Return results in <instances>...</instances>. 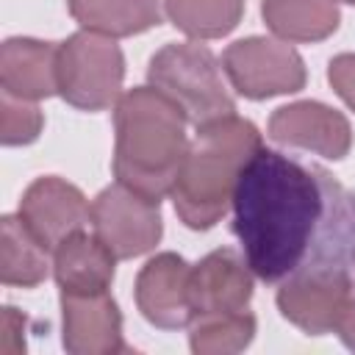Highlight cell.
<instances>
[{
    "instance_id": "obj_11",
    "label": "cell",
    "mask_w": 355,
    "mask_h": 355,
    "mask_svg": "<svg viewBox=\"0 0 355 355\" xmlns=\"http://www.w3.org/2000/svg\"><path fill=\"white\" fill-rule=\"evenodd\" d=\"M64 349L72 355L128 352L122 313L111 291H61Z\"/></svg>"
},
{
    "instance_id": "obj_1",
    "label": "cell",
    "mask_w": 355,
    "mask_h": 355,
    "mask_svg": "<svg viewBox=\"0 0 355 355\" xmlns=\"http://www.w3.org/2000/svg\"><path fill=\"white\" fill-rule=\"evenodd\" d=\"M233 233L263 283L352 272L355 191L316 164L261 147L233 194Z\"/></svg>"
},
{
    "instance_id": "obj_18",
    "label": "cell",
    "mask_w": 355,
    "mask_h": 355,
    "mask_svg": "<svg viewBox=\"0 0 355 355\" xmlns=\"http://www.w3.org/2000/svg\"><path fill=\"white\" fill-rule=\"evenodd\" d=\"M47 247L36 241V236L22 225L19 214H6L0 219V280L3 286L36 288L47 280L50 261Z\"/></svg>"
},
{
    "instance_id": "obj_13",
    "label": "cell",
    "mask_w": 355,
    "mask_h": 355,
    "mask_svg": "<svg viewBox=\"0 0 355 355\" xmlns=\"http://www.w3.org/2000/svg\"><path fill=\"white\" fill-rule=\"evenodd\" d=\"M252 269L247 258L236 250L222 247L208 252L200 263L191 266L189 300H191V322L214 313H236L247 311L252 300Z\"/></svg>"
},
{
    "instance_id": "obj_15",
    "label": "cell",
    "mask_w": 355,
    "mask_h": 355,
    "mask_svg": "<svg viewBox=\"0 0 355 355\" xmlns=\"http://www.w3.org/2000/svg\"><path fill=\"white\" fill-rule=\"evenodd\" d=\"M53 258V277L61 291H105L116 272V255L86 230L64 239Z\"/></svg>"
},
{
    "instance_id": "obj_21",
    "label": "cell",
    "mask_w": 355,
    "mask_h": 355,
    "mask_svg": "<svg viewBox=\"0 0 355 355\" xmlns=\"http://www.w3.org/2000/svg\"><path fill=\"white\" fill-rule=\"evenodd\" d=\"M42 128H44V116L31 100H19L6 92L0 94V141L6 147L36 141Z\"/></svg>"
},
{
    "instance_id": "obj_7",
    "label": "cell",
    "mask_w": 355,
    "mask_h": 355,
    "mask_svg": "<svg viewBox=\"0 0 355 355\" xmlns=\"http://www.w3.org/2000/svg\"><path fill=\"white\" fill-rule=\"evenodd\" d=\"M161 202L122 186H105L92 200V227L116 258H139L161 241Z\"/></svg>"
},
{
    "instance_id": "obj_12",
    "label": "cell",
    "mask_w": 355,
    "mask_h": 355,
    "mask_svg": "<svg viewBox=\"0 0 355 355\" xmlns=\"http://www.w3.org/2000/svg\"><path fill=\"white\" fill-rule=\"evenodd\" d=\"M191 263L178 252L153 255L136 275V308L161 330H180L191 324L189 300Z\"/></svg>"
},
{
    "instance_id": "obj_2",
    "label": "cell",
    "mask_w": 355,
    "mask_h": 355,
    "mask_svg": "<svg viewBox=\"0 0 355 355\" xmlns=\"http://www.w3.org/2000/svg\"><path fill=\"white\" fill-rule=\"evenodd\" d=\"M186 114L155 86H133L114 105V178L161 202L189 150Z\"/></svg>"
},
{
    "instance_id": "obj_10",
    "label": "cell",
    "mask_w": 355,
    "mask_h": 355,
    "mask_svg": "<svg viewBox=\"0 0 355 355\" xmlns=\"http://www.w3.org/2000/svg\"><path fill=\"white\" fill-rule=\"evenodd\" d=\"M266 133L277 144L308 150L330 161H341L352 147L349 119L319 100H297L275 108Z\"/></svg>"
},
{
    "instance_id": "obj_25",
    "label": "cell",
    "mask_w": 355,
    "mask_h": 355,
    "mask_svg": "<svg viewBox=\"0 0 355 355\" xmlns=\"http://www.w3.org/2000/svg\"><path fill=\"white\" fill-rule=\"evenodd\" d=\"M341 3H349V6H355V0H341Z\"/></svg>"
},
{
    "instance_id": "obj_4",
    "label": "cell",
    "mask_w": 355,
    "mask_h": 355,
    "mask_svg": "<svg viewBox=\"0 0 355 355\" xmlns=\"http://www.w3.org/2000/svg\"><path fill=\"white\" fill-rule=\"evenodd\" d=\"M147 80L178 103L194 128L236 114V103L222 80L219 61L200 42L164 44L147 64Z\"/></svg>"
},
{
    "instance_id": "obj_17",
    "label": "cell",
    "mask_w": 355,
    "mask_h": 355,
    "mask_svg": "<svg viewBox=\"0 0 355 355\" xmlns=\"http://www.w3.org/2000/svg\"><path fill=\"white\" fill-rule=\"evenodd\" d=\"M72 19L92 33L125 39L161 25L158 0H67Z\"/></svg>"
},
{
    "instance_id": "obj_24",
    "label": "cell",
    "mask_w": 355,
    "mask_h": 355,
    "mask_svg": "<svg viewBox=\"0 0 355 355\" xmlns=\"http://www.w3.org/2000/svg\"><path fill=\"white\" fill-rule=\"evenodd\" d=\"M336 333H338V338L344 341V347L355 352V294L349 297L347 308L341 311L338 324H336Z\"/></svg>"
},
{
    "instance_id": "obj_3",
    "label": "cell",
    "mask_w": 355,
    "mask_h": 355,
    "mask_svg": "<svg viewBox=\"0 0 355 355\" xmlns=\"http://www.w3.org/2000/svg\"><path fill=\"white\" fill-rule=\"evenodd\" d=\"M258 128L244 116H222L197 128L172 186L178 219L191 230H211L227 208L250 158L261 150Z\"/></svg>"
},
{
    "instance_id": "obj_20",
    "label": "cell",
    "mask_w": 355,
    "mask_h": 355,
    "mask_svg": "<svg viewBox=\"0 0 355 355\" xmlns=\"http://www.w3.org/2000/svg\"><path fill=\"white\" fill-rule=\"evenodd\" d=\"M255 316L250 311L200 316L189 324V347L194 355H233L252 344Z\"/></svg>"
},
{
    "instance_id": "obj_14",
    "label": "cell",
    "mask_w": 355,
    "mask_h": 355,
    "mask_svg": "<svg viewBox=\"0 0 355 355\" xmlns=\"http://www.w3.org/2000/svg\"><path fill=\"white\" fill-rule=\"evenodd\" d=\"M0 89L19 100L58 94V44L31 36H11L0 47Z\"/></svg>"
},
{
    "instance_id": "obj_19",
    "label": "cell",
    "mask_w": 355,
    "mask_h": 355,
    "mask_svg": "<svg viewBox=\"0 0 355 355\" xmlns=\"http://www.w3.org/2000/svg\"><path fill=\"white\" fill-rule=\"evenodd\" d=\"M244 6L247 0H164L169 22L197 42L227 36L241 22Z\"/></svg>"
},
{
    "instance_id": "obj_8",
    "label": "cell",
    "mask_w": 355,
    "mask_h": 355,
    "mask_svg": "<svg viewBox=\"0 0 355 355\" xmlns=\"http://www.w3.org/2000/svg\"><path fill=\"white\" fill-rule=\"evenodd\" d=\"M352 294V272H311L283 280L275 302L280 316L305 336H327L336 333L338 316Z\"/></svg>"
},
{
    "instance_id": "obj_5",
    "label": "cell",
    "mask_w": 355,
    "mask_h": 355,
    "mask_svg": "<svg viewBox=\"0 0 355 355\" xmlns=\"http://www.w3.org/2000/svg\"><path fill=\"white\" fill-rule=\"evenodd\" d=\"M125 55L108 36L78 31L58 42V94L80 111H105L122 97Z\"/></svg>"
},
{
    "instance_id": "obj_16",
    "label": "cell",
    "mask_w": 355,
    "mask_h": 355,
    "mask_svg": "<svg viewBox=\"0 0 355 355\" xmlns=\"http://www.w3.org/2000/svg\"><path fill=\"white\" fill-rule=\"evenodd\" d=\"M261 17L277 39L302 44L333 36L341 22L336 0H263Z\"/></svg>"
},
{
    "instance_id": "obj_23",
    "label": "cell",
    "mask_w": 355,
    "mask_h": 355,
    "mask_svg": "<svg viewBox=\"0 0 355 355\" xmlns=\"http://www.w3.org/2000/svg\"><path fill=\"white\" fill-rule=\"evenodd\" d=\"M19 333H25V316L6 305L3 308V352L6 355H19L25 352V338H19Z\"/></svg>"
},
{
    "instance_id": "obj_6",
    "label": "cell",
    "mask_w": 355,
    "mask_h": 355,
    "mask_svg": "<svg viewBox=\"0 0 355 355\" xmlns=\"http://www.w3.org/2000/svg\"><path fill=\"white\" fill-rule=\"evenodd\" d=\"M222 69L233 89L247 100L294 94L308 80L302 55L288 42L269 36H247L227 44L222 53Z\"/></svg>"
},
{
    "instance_id": "obj_9",
    "label": "cell",
    "mask_w": 355,
    "mask_h": 355,
    "mask_svg": "<svg viewBox=\"0 0 355 355\" xmlns=\"http://www.w3.org/2000/svg\"><path fill=\"white\" fill-rule=\"evenodd\" d=\"M19 219L42 247L55 250L64 239L92 222V205L83 191L69 180L44 175L22 191Z\"/></svg>"
},
{
    "instance_id": "obj_22",
    "label": "cell",
    "mask_w": 355,
    "mask_h": 355,
    "mask_svg": "<svg viewBox=\"0 0 355 355\" xmlns=\"http://www.w3.org/2000/svg\"><path fill=\"white\" fill-rule=\"evenodd\" d=\"M327 80L333 92L355 111V53H338L327 64Z\"/></svg>"
}]
</instances>
